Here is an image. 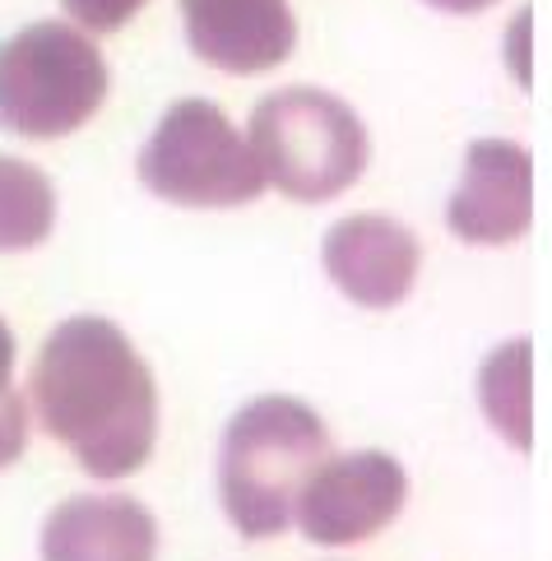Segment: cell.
I'll list each match as a JSON object with an SVG mask.
<instances>
[{
	"label": "cell",
	"instance_id": "obj_9",
	"mask_svg": "<svg viewBox=\"0 0 552 561\" xmlns=\"http://www.w3.org/2000/svg\"><path fill=\"white\" fill-rule=\"evenodd\" d=\"M186 43L223 75H265L298 47V19L288 0H176Z\"/></svg>",
	"mask_w": 552,
	"mask_h": 561
},
{
	"label": "cell",
	"instance_id": "obj_10",
	"mask_svg": "<svg viewBox=\"0 0 552 561\" xmlns=\"http://www.w3.org/2000/svg\"><path fill=\"white\" fill-rule=\"evenodd\" d=\"M43 561H158V519L130 496H70L43 525Z\"/></svg>",
	"mask_w": 552,
	"mask_h": 561
},
{
	"label": "cell",
	"instance_id": "obj_13",
	"mask_svg": "<svg viewBox=\"0 0 552 561\" xmlns=\"http://www.w3.org/2000/svg\"><path fill=\"white\" fill-rule=\"evenodd\" d=\"M28 446V409L14 390V334L0 320V469L14 465Z\"/></svg>",
	"mask_w": 552,
	"mask_h": 561
},
{
	"label": "cell",
	"instance_id": "obj_3",
	"mask_svg": "<svg viewBox=\"0 0 552 561\" xmlns=\"http://www.w3.org/2000/svg\"><path fill=\"white\" fill-rule=\"evenodd\" d=\"M246 145L261 163L265 186L302 205L344 195L367 172V126L344 98L292 84L255 103Z\"/></svg>",
	"mask_w": 552,
	"mask_h": 561
},
{
	"label": "cell",
	"instance_id": "obj_6",
	"mask_svg": "<svg viewBox=\"0 0 552 561\" xmlns=\"http://www.w3.org/2000/svg\"><path fill=\"white\" fill-rule=\"evenodd\" d=\"M409 478L400 459L386 450H353L340 459H321L298 501H292V519L298 529L321 548H348L377 538L394 515L404 511Z\"/></svg>",
	"mask_w": 552,
	"mask_h": 561
},
{
	"label": "cell",
	"instance_id": "obj_4",
	"mask_svg": "<svg viewBox=\"0 0 552 561\" xmlns=\"http://www.w3.org/2000/svg\"><path fill=\"white\" fill-rule=\"evenodd\" d=\"M107 98V61L74 24H28L0 51V112L24 139H61L93 122Z\"/></svg>",
	"mask_w": 552,
	"mask_h": 561
},
{
	"label": "cell",
	"instance_id": "obj_14",
	"mask_svg": "<svg viewBox=\"0 0 552 561\" xmlns=\"http://www.w3.org/2000/svg\"><path fill=\"white\" fill-rule=\"evenodd\" d=\"M61 5L84 33H116V28H126L149 0H61Z\"/></svg>",
	"mask_w": 552,
	"mask_h": 561
},
{
	"label": "cell",
	"instance_id": "obj_7",
	"mask_svg": "<svg viewBox=\"0 0 552 561\" xmlns=\"http://www.w3.org/2000/svg\"><path fill=\"white\" fill-rule=\"evenodd\" d=\"M534 224V158L510 139H479L446 205V228L473 247H506Z\"/></svg>",
	"mask_w": 552,
	"mask_h": 561
},
{
	"label": "cell",
	"instance_id": "obj_1",
	"mask_svg": "<svg viewBox=\"0 0 552 561\" xmlns=\"http://www.w3.org/2000/svg\"><path fill=\"white\" fill-rule=\"evenodd\" d=\"M28 399L37 423L93 478H126L153 455V371L103 316L61 320L43 339L28 371Z\"/></svg>",
	"mask_w": 552,
	"mask_h": 561
},
{
	"label": "cell",
	"instance_id": "obj_5",
	"mask_svg": "<svg viewBox=\"0 0 552 561\" xmlns=\"http://www.w3.org/2000/svg\"><path fill=\"white\" fill-rule=\"evenodd\" d=\"M140 182L158 199L186 209L251 205L265 191L246 135L205 98H182L163 112V122L140 153Z\"/></svg>",
	"mask_w": 552,
	"mask_h": 561
},
{
	"label": "cell",
	"instance_id": "obj_2",
	"mask_svg": "<svg viewBox=\"0 0 552 561\" xmlns=\"http://www.w3.org/2000/svg\"><path fill=\"white\" fill-rule=\"evenodd\" d=\"M330 459L321 413L292 394H265L246 404L223 432L219 496L242 538H274L292 525L302 483Z\"/></svg>",
	"mask_w": 552,
	"mask_h": 561
},
{
	"label": "cell",
	"instance_id": "obj_15",
	"mask_svg": "<svg viewBox=\"0 0 552 561\" xmlns=\"http://www.w3.org/2000/svg\"><path fill=\"white\" fill-rule=\"evenodd\" d=\"M432 10H441V14H479L487 5H497V0H427Z\"/></svg>",
	"mask_w": 552,
	"mask_h": 561
},
{
	"label": "cell",
	"instance_id": "obj_12",
	"mask_svg": "<svg viewBox=\"0 0 552 561\" xmlns=\"http://www.w3.org/2000/svg\"><path fill=\"white\" fill-rule=\"evenodd\" d=\"M56 191L43 168L24 158H0V255L33 251L51 237Z\"/></svg>",
	"mask_w": 552,
	"mask_h": 561
},
{
	"label": "cell",
	"instance_id": "obj_11",
	"mask_svg": "<svg viewBox=\"0 0 552 561\" xmlns=\"http://www.w3.org/2000/svg\"><path fill=\"white\" fill-rule=\"evenodd\" d=\"M529 367H534V348L529 339H510L483 363L479 371V399L487 423L497 427L516 450L534 446V409H529Z\"/></svg>",
	"mask_w": 552,
	"mask_h": 561
},
{
	"label": "cell",
	"instance_id": "obj_8",
	"mask_svg": "<svg viewBox=\"0 0 552 561\" xmlns=\"http://www.w3.org/2000/svg\"><path fill=\"white\" fill-rule=\"evenodd\" d=\"M321 260H325V274L334 278V288H340L348 302L386 311V307H400L413 293V278H418V265H423V247H418V237L404 224H394V218L353 214L325 232Z\"/></svg>",
	"mask_w": 552,
	"mask_h": 561
}]
</instances>
